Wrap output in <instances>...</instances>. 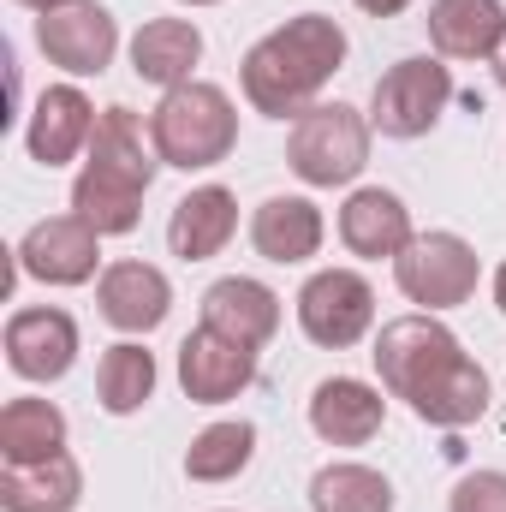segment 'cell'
<instances>
[{
  "label": "cell",
  "instance_id": "1f68e13d",
  "mask_svg": "<svg viewBox=\"0 0 506 512\" xmlns=\"http://www.w3.org/2000/svg\"><path fill=\"white\" fill-rule=\"evenodd\" d=\"M18 6H30V12H54L60 0H18Z\"/></svg>",
  "mask_w": 506,
  "mask_h": 512
},
{
  "label": "cell",
  "instance_id": "44dd1931",
  "mask_svg": "<svg viewBox=\"0 0 506 512\" xmlns=\"http://www.w3.org/2000/svg\"><path fill=\"white\" fill-rule=\"evenodd\" d=\"M84 471L72 453H54L42 465H0V507L6 512H78Z\"/></svg>",
  "mask_w": 506,
  "mask_h": 512
},
{
  "label": "cell",
  "instance_id": "9c48e42d",
  "mask_svg": "<svg viewBox=\"0 0 506 512\" xmlns=\"http://www.w3.org/2000/svg\"><path fill=\"white\" fill-rule=\"evenodd\" d=\"M18 274L42 280V286H84V280H102L96 262H102V233L78 215H48L36 221L24 239H18Z\"/></svg>",
  "mask_w": 506,
  "mask_h": 512
},
{
  "label": "cell",
  "instance_id": "6da1fadb",
  "mask_svg": "<svg viewBox=\"0 0 506 512\" xmlns=\"http://www.w3.org/2000/svg\"><path fill=\"white\" fill-rule=\"evenodd\" d=\"M370 358H376L381 387L393 399H405L435 429H465V423H477L489 411V376H483V364L429 310L393 316L376 334V352Z\"/></svg>",
  "mask_w": 506,
  "mask_h": 512
},
{
  "label": "cell",
  "instance_id": "3957f363",
  "mask_svg": "<svg viewBox=\"0 0 506 512\" xmlns=\"http://www.w3.org/2000/svg\"><path fill=\"white\" fill-rule=\"evenodd\" d=\"M149 137H155V155L161 167H179V173H203V167H221L233 149H239V108L221 84H179L155 102L149 114Z\"/></svg>",
  "mask_w": 506,
  "mask_h": 512
},
{
  "label": "cell",
  "instance_id": "9a60e30c",
  "mask_svg": "<svg viewBox=\"0 0 506 512\" xmlns=\"http://www.w3.org/2000/svg\"><path fill=\"white\" fill-rule=\"evenodd\" d=\"M381 423H387V399L381 387L358 382V376H328L310 393V429L328 447H364L381 435Z\"/></svg>",
  "mask_w": 506,
  "mask_h": 512
},
{
  "label": "cell",
  "instance_id": "5b68a950",
  "mask_svg": "<svg viewBox=\"0 0 506 512\" xmlns=\"http://www.w3.org/2000/svg\"><path fill=\"white\" fill-rule=\"evenodd\" d=\"M453 102V72L441 54H411V60H393L387 72L376 78V96H370V126L381 137H423L435 131V120L447 114Z\"/></svg>",
  "mask_w": 506,
  "mask_h": 512
},
{
  "label": "cell",
  "instance_id": "f1b7e54d",
  "mask_svg": "<svg viewBox=\"0 0 506 512\" xmlns=\"http://www.w3.org/2000/svg\"><path fill=\"white\" fill-rule=\"evenodd\" d=\"M411 0H358V12H370V18H399Z\"/></svg>",
  "mask_w": 506,
  "mask_h": 512
},
{
  "label": "cell",
  "instance_id": "52a82bcc",
  "mask_svg": "<svg viewBox=\"0 0 506 512\" xmlns=\"http://www.w3.org/2000/svg\"><path fill=\"white\" fill-rule=\"evenodd\" d=\"M36 48L72 78H102L120 54V24L102 0H60L54 12H36Z\"/></svg>",
  "mask_w": 506,
  "mask_h": 512
},
{
  "label": "cell",
  "instance_id": "2e32d148",
  "mask_svg": "<svg viewBox=\"0 0 506 512\" xmlns=\"http://www.w3.org/2000/svg\"><path fill=\"white\" fill-rule=\"evenodd\" d=\"M239 233V197L227 185H197L191 197L173 203V221H167V251L179 262H209L233 245Z\"/></svg>",
  "mask_w": 506,
  "mask_h": 512
},
{
  "label": "cell",
  "instance_id": "8fae6325",
  "mask_svg": "<svg viewBox=\"0 0 506 512\" xmlns=\"http://www.w3.org/2000/svg\"><path fill=\"white\" fill-rule=\"evenodd\" d=\"M251 382H256L251 346H239V340H227V334H215L203 322H197V334H185V346H179V387H185L191 405H227Z\"/></svg>",
  "mask_w": 506,
  "mask_h": 512
},
{
  "label": "cell",
  "instance_id": "4316f807",
  "mask_svg": "<svg viewBox=\"0 0 506 512\" xmlns=\"http://www.w3.org/2000/svg\"><path fill=\"white\" fill-rule=\"evenodd\" d=\"M256 453V423L245 417H227V423H209L191 447H185V477L191 483H233Z\"/></svg>",
  "mask_w": 506,
  "mask_h": 512
},
{
  "label": "cell",
  "instance_id": "d4e9b609",
  "mask_svg": "<svg viewBox=\"0 0 506 512\" xmlns=\"http://www.w3.org/2000/svg\"><path fill=\"white\" fill-rule=\"evenodd\" d=\"M149 393H155V352H143L137 340L108 346L102 364H96V399H102V411L108 417H131V411L149 405Z\"/></svg>",
  "mask_w": 506,
  "mask_h": 512
},
{
  "label": "cell",
  "instance_id": "7402d4cb",
  "mask_svg": "<svg viewBox=\"0 0 506 512\" xmlns=\"http://www.w3.org/2000/svg\"><path fill=\"white\" fill-rule=\"evenodd\" d=\"M143 197H149V185H137L126 173H108V167H78V179H72V215L78 221H90L102 239H114V233H131L137 221H143Z\"/></svg>",
  "mask_w": 506,
  "mask_h": 512
},
{
  "label": "cell",
  "instance_id": "ffe728a7",
  "mask_svg": "<svg viewBox=\"0 0 506 512\" xmlns=\"http://www.w3.org/2000/svg\"><path fill=\"white\" fill-rule=\"evenodd\" d=\"M322 239H328V221L310 197H268L251 215V245L262 262H280V268L310 262L322 251Z\"/></svg>",
  "mask_w": 506,
  "mask_h": 512
},
{
  "label": "cell",
  "instance_id": "ac0fdd59",
  "mask_svg": "<svg viewBox=\"0 0 506 512\" xmlns=\"http://www.w3.org/2000/svg\"><path fill=\"white\" fill-rule=\"evenodd\" d=\"M197 60H203V30L191 18H149L131 36V72L143 84H155L161 96L179 90V84H191Z\"/></svg>",
  "mask_w": 506,
  "mask_h": 512
},
{
  "label": "cell",
  "instance_id": "d6a6232c",
  "mask_svg": "<svg viewBox=\"0 0 506 512\" xmlns=\"http://www.w3.org/2000/svg\"><path fill=\"white\" fill-rule=\"evenodd\" d=\"M179 6H221V0H179Z\"/></svg>",
  "mask_w": 506,
  "mask_h": 512
},
{
  "label": "cell",
  "instance_id": "7a4b0ae2",
  "mask_svg": "<svg viewBox=\"0 0 506 512\" xmlns=\"http://www.w3.org/2000/svg\"><path fill=\"white\" fill-rule=\"evenodd\" d=\"M340 66H346V30L328 12H298L245 54L239 84H245V102L256 114L298 120L316 108V96L328 90V78Z\"/></svg>",
  "mask_w": 506,
  "mask_h": 512
},
{
  "label": "cell",
  "instance_id": "7c38bea8",
  "mask_svg": "<svg viewBox=\"0 0 506 512\" xmlns=\"http://www.w3.org/2000/svg\"><path fill=\"white\" fill-rule=\"evenodd\" d=\"M96 304H102V322L120 328V334H155L173 310V286L155 262H108L102 280H96Z\"/></svg>",
  "mask_w": 506,
  "mask_h": 512
},
{
  "label": "cell",
  "instance_id": "4fadbf2b",
  "mask_svg": "<svg viewBox=\"0 0 506 512\" xmlns=\"http://www.w3.org/2000/svg\"><path fill=\"white\" fill-rule=\"evenodd\" d=\"M90 131H96L90 96H84L78 84H48V90L36 96L30 126H24V149H30V161H42V167H66V161H78V155L90 149Z\"/></svg>",
  "mask_w": 506,
  "mask_h": 512
},
{
  "label": "cell",
  "instance_id": "277c9868",
  "mask_svg": "<svg viewBox=\"0 0 506 512\" xmlns=\"http://www.w3.org/2000/svg\"><path fill=\"white\" fill-rule=\"evenodd\" d=\"M370 120L346 102H316L310 114H298L286 131V167L310 185V191H334L352 185L370 167Z\"/></svg>",
  "mask_w": 506,
  "mask_h": 512
},
{
  "label": "cell",
  "instance_id": "cb8c5ba5",
  "mask_svg": "<svg viewBox=\"0 0 506 512\" xmlns=\"http://www.w3.org/2000/svg\"><path fill=\"white\" fill-rule=\"evenodd\" d=\"M84 161H90V167H108V173H126L137 185H155V167H161L155 137H149V126H143L131 108H102V114H96V131H90Z\"/></svg>",
  "mask_w": 506,
  "mask_h": 512
},
{
  "label": "cell",
  "instance_id": "30bf717a",
  "mask_svg": "<svg viewBox=\"0 0 506 512\" xmlns=\"http://www.w3.org/2000/svg\"><path fill=\"white\" fill-rule=\"evenodd\" d=\"M6 364L24 382H60L78 364V322L54 304H30L6 316Z\"/></svg>",
  "mask_w": 506,
  "mask_h": 512
},
{
  "label": "cell",
  "instance_id": "484cf974",
  "mask_svg": "<svg viewBox=\"0 0 506 512\" xmlns=\"http://www.w3.org/2000/svg\"><path fill=\"white\" fill-rule=\"evenodd\" d=\"M310 507L316 512H393V483L358 465V459H340V465H322L310 477Z\"/></svg>",
  "mask_w": 506,
  "mask_h": 512
},
{
  "label": "cell",
  "instance_id": "8992f818",
  "mask_svg": "<svg viewBox=\"0 0 506 512\" xmlns=\"http://www.w3.org/2000/svg\"><path fill=\"white\" fill-rule=\"evenodd\" d=\"M298 328L322 352H346L376 328V286L358 268H316L298 286Z\"/></svg>",
  "mask_w": 506,
  "mask_h": 512
},
{
  "label": "cell",
  "instance_id": "f546056e",
  "mask_svg": "<svg viewBox=\"0 0 506 512\" xmlns=\"http://www.w3.org/2000/svg\"><path fill=\"white\" fill-rule=\"evenodd\" d=\"M495 304H501V316H506V262L495 268Z\"/></svg>",
  "mask_w": 506,
  "mask_h": 512
},
{
  "label": "cell",
  "instance_id": "ba28073f",
  "mask_svg": "<svg viewBox=\"0 0 506 512\" xmlns=\"http://www.w3.org/2000/svg\"><path fill=\"white\" fill-rule=\"evenodd\" d=\"M393 280L429 316L453 310V304H465L477 292V251L459 233H417L405 251L393 256Z\"/></svg>",
  "mask_w": 506,
  "mask_h": 512
},
{
  "label": "cell",
  "instance_id": "4dcf8cb0",
  "mask_svg": "<svg viewBox=\"0 0 506 512\" xmlns=\"http://www.w3.org/2000/svg\"><path fill=\"white\" fill-rule=\"evenodd\" d=\"M489 66H495V78H501V90H506V42L495 48V60H489Z\"/></svg>",
  "mask_w": 506,
  "mask_h": 512
},
{
  "label": "cell",
  "instance_id": "5bb4252c",
  "mask_svg": "<svg viewBox=\"0 0 506 512\" xmlns=\"http://www.w3.org/2000/svg\"><path fill=\"white\" fill-rule=\"evenodd\" d=\"M203 328H215V334L262 352L280 334V292L251 280V274H227V280H215L203 292Z\"/></svg>",
  "mask_w": 506,
  "mask_h": 512
},
{
  "label": "cell",
  "instance_id": "e0dca14e",
  "mask_svg": "<svg viewBox=\"0 0 506 512\" xmlns=\"http://www.w3.org/2000/svg\"><path fill=\"white\" fill-rule=\"evenodd\" d=\"M417 233H411V209L399 203V191H387V185H364V191H352L346 197V209H340V245L352 256H364V262H393V256L405 251Z\"/></svg>",
  "mask_w": 506,
  "mask_h": 512
},
{
  "label": "cell",
  "instance_id": "603a6c76",
  "mask_svg": "<svg viewBox=\"0 0 506 512\" xmlns=\"http://www.w3.org/2000/svg\"><path fill=\"white\" fill-rule=\"evenodd\" d=\"M54 453H66V411L54 399H36V393L6 399V411H0V465H42Z\"/></svg>",
  "mask_w": 506,
  "mask_h": 512
},
{
  "label": "cell",
  "instance_id": "83f0119b",
  "mask_svg": "<svg viewBox=\"0 0 506 512\" xmlns=\"http://www.w3.org/2000/svg\"><path fill=\"white\" fill-rule=\"evenodd\" d=\"M447 512H506V471H471L453 483Z\"/></svg>",
  "mask_w": 506,
  "mask_h": 512
},
{
  "label": "cell",
  "instance_id": "d6986e66",
  "mask_svg": "<svg viewBox=\"0 0 506 512\" xmlns=\"http://www.w3.org/2000/svg\"><path fill=\"white\" fill-rule=\"evenodd\" d=\"M429 42L441 60H495L506 42L501 0H429Z\"/></svg>",
  "mask_w": 506,
  "mask_h": 512
}]
</instances>
